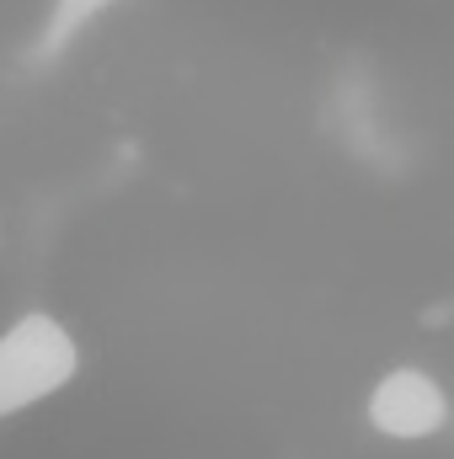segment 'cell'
I'll use <instances>...</instances> for the list:
<instances>
[{"label":"cell","instance_id":"cell-3","mask_svg":"<svg viewBox=\"0 0 454 459\" xmlns=\"http://www.w3.org/2000/svg\"><path fill=\"white\" fill-rule=\"evenodd\" d=\"M113 5L118 0H54L48 16H43V27H38L32 59H38V65H54L59 54H70V48L102 22V11H113Z\"/></svg>","mask_w":454,"mask_h":459},{"label":"cell","instance_id":"cell-2","mask_svg":"<svg viewBox=\"0 0 454 459\" xmlns=\"http://www.w3.org/2000/svg\"><path fill=\"white\" fill-rule=\"evenodd\" d=\"M363 417L390 444H423L450 422V401H444V385L428 368L401 363V368L374 379V390L363 401Z\"/></svg>","mask_w":454,"mask_h":459},{"label":"cell","instance_id":"cell-1","mask_svg":"<svg viewBox=\"0 0 454 459\" xmlns=\"http://www.w3.org/2000/svg\"><path fill=\"white\" fill-rule=\"evenodd\" d=\"M81 374L75 332L48 310H22L0 332V422L43 406Z\"/></svg>","mask_w":454,"mask_h":459}]
</instances>
